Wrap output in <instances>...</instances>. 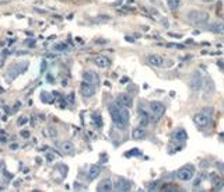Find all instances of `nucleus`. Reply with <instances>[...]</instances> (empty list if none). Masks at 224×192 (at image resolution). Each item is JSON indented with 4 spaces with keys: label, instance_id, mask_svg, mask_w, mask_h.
Listing matches in <instances>:
<instances>
[{
    "label": "nucleus",
    "instance_id": "f257e3e1",
    "mask_svg": "<svg viewBox=\"0 0 224 192\" xmlns=\"http://www.w3.org/2000/svg\"><path fill=\"white\" fill-rule=\"evenodd\" d=\"M108 109H109L111 118L116 128L118 129H125L129 122V111H128L129 108L121 107L118 103H112V104H109Z\"/></svg>",
    "mask_w": 224,
    "mask_h": 192
},
{
    "label": "nucleus",
    "instance_id": "f03ea898",
    "mask_svg": "<svg viewBox=\"0 0 224 192\" xmlns=\"http://www.w3.org/2000/svg\"><path fill=\"white\" fill-rule=\"evenodd\" d=\"M186 17L192 24H196V25H204L209 21V14L202 10H191Z\"/></svg>",
    "mask_w": 224,
    "mask_h": 192
},
{
    "label": "nucleus",
    "instance_id": "7ed1b4c3",
    "mask_svg": "<svg viewBox=\"0 0 224 192\" xmlns=\"http://www.w3.org/2000/svg\"><path fill=\"white\" fill-rule=\"evenodd\" d=\"M193 122L199 129H207L209 126L211 125V116L209 115V114H204V112L196 114V115L193 116Z\"/></svg>",
    "mask_w": 224,
    "mask_h": 192
},
{
    "label": "nucleus",
    "instance_id": "20e7f679",
    "mask_svg": "<svg viewBox=\"0 0 224 192\" xmlns=\"http://www.w3.org/2000/svg\"><path fill=\"white\" fill-rule=\"evenodd\" d=\"M193 172L195 170L192 167H182V168H179L178 171L175 172V178L179 179V181L188 182L193 178Z\"/></svg>",
    "mask_w": 224,
    "mask_h": 192
},
{
    "label": "nucleus",
    "instance_id": "39448f33",
    "mask_svg": "<svg viewBox=\"0 0 224 192\" xmlns=\"http://www.w3.org/2000/svg\"><path fill=\"white\" fill-rule=\"evenodd\" d=\"M132 188V182L129 181V179L123 178V177H118L114 182V189L115 191H119V192H128L130 191Z\"/></svg>",
    "mask_w": 224,
    "mask_h": 192
},
{
    "label": "nucleus",
    "instance_id": "423d86ee",
    "mask_svg": "<svg viewBox=\"0 0 224 192\" xmlns=\"http://www.w3.org/2000/svg\"><path fill=\"white\" fill-rule=\"evenodd\" d=\"M202 88H203V97L204 98H209V97H211L214 94V91H216V86H214V81L210 79V77H206L203 81V86H202Z\"/></svg>",
    "mask_w": 224,
    "mask_h": 192
},
{
    "label": "nucleus",
    "instance_id": "0eeeda50",
    "mask_svg": "<svg viewBox=\"0 0 224 192\" xmlns=\"http://www.w3.org/2000/svg\"><path fill=\"white\" fill-rule=\"evenodd\" d=\"M203 86V77H202L200 72H193L192 73V77H191V88L192 91H199Z\"/></svg>",
    "mask_w": 224,
    "mask_h": 192
},
{
    "label": "nucleus",
    "instance_id": "6e6552de",
    "mask_svg": "<svg viewBox=\"0 0 224 192\" xmlns=\"http://www.w3.org/2000/svg\"><path fill=\"white\" fill-rule=\"evenodd\" d=\"M27 69H28V62L17 63V65L11 66L10 72H9V76H10V79H16V76H18V74H21V73H24Z\"/></svg>",
    "mask_w": 224,
    "mask_h": 192
},
{
    "label": "nucleus",
    "instance_id": "1a4fd4ad",
    "mask_svg": "<svg viewBox=\"0 0 224 192\" xmlns=\"http://www.w3.org/2000/svg\"><path fill=\"white\" fill-rule=\"evenodd\" d=\"M150 111L153 112V115H154L155 118H161L165 112V107H164V104L160 103V101H151V103H150Z\"/></svg>",
    "mask_w": 224,
    "mask_h": 192
},
{
    "label": "nucleus",
    "instance_id": "9d476101",
    "mask_svg": "<svg viewBox=\"0 0 224 192\" xmlns=\"http://www.w3.org/2000/svg\"><path fill=\"white\" fill-rule=\"evenodd\" d=\"M80 93H81L84 97H92L95 94V86L83 80V83L80 84Z\"/></svg>",
    "mask_w": 224,
    "mask_h": 192
},
{
    "label": "nucleus",
    "instance_id": "9b49d317",
    "mask_svg": "<svg viewBox=\"0 0 224 192\" xmlns=\"http://www.w3.org/2000/svg\"><path fill=\"white\" fill-rule=\"evenodd\" d=\"M116 103L119 104L121 107H125V108H130L133 105V100L132 97L129 96V94H119L118 98H116Z\"/></svg>",
    "mask_w": 224,
    "mask_h": 192
},
{
    "label": "nucleus",
    "instance_id": "f8f14e48",
    "mask_svg": "<svg viewBox=\"0 0 224 192\" xmlns=\"http://www.w3.org/2000/svg\"><path fill=\"white\" fill-rule=\"evenodd\" d=\"M97 191L98 192H111V191H114V182H112V179H109V178L102 179V181L98 184V186H97Z\"/></svg>",
    "mask_w": 224,
    "mask_h": 192
},
{
    "label": "nucleus",
    "instance_id": "ddd939ff",
    "mask_svg": "<svg viewBox=\"0 0 224 192\" xmlns=\"http://www.w3.org/2000/svg\"><path fill=\"white\" fill-rule=\"evenodd\" d=\"M83 80L94 84V86H97V84L99 83L98 74H97L95 72H92V70H87V72H84V74H83Z\"/></svg>",
    "mask_w": 224,
    "mask_h": 192
},
{
    "label": "nucleus",
    "instance_id": "4468645a",
    "mask_svg": "<svg viewBox=\"0 0 224 192\" xmlns=\"http://www.w3.org/2000/svg\"><path fill=\"white\" fill-rule=\"evenodd\" d=\"M188 135H186V130L182 129V128H178L172 132V140H175L177 143H184L186 140Z\"/></svg>",
    "mask_w": 224,
    "mask_h": 192
},
{
    "label": "nucleus",
    "instance_id": "2eb2a0df",
    "mask_svg": "<svg viewBox=\"0 0 224 192\" xmlns=\"http://www.w3.org/2000/svg\"><path fill=\"white\" fill-rule=\"evenodd\" d=\"M94 63H95L98 67H102V69H106V67L111 66V59L104 55H98V56L94 58Z\"/></svg>",
    "mask_w": 224,
    "mask_h": 192
},
{
    "label": "nucleus",
    "instance_id": "dca6fc26",
    "mask_svg": "<svg viewBox=\"0 0 224 192\" xmlns=\"http://www.w3.org/2000/svg\"><path fill=\"white\" fill-rule=\"evenodd\" d=\"M147 62L154 67H164V59L160 55H150V56H147Z\"/></svg>",
    "mask_w": 224,
    "mask_h": 192
},
{
    "label": "nucleus",
    "instance_id": "f3484780",
    "mask_svg": "<svg viewBox=\"0 0 224 192\" xmlns=\"http://www.w3.org/2000/svg\"><path fill=\"white\" fill-rule=\"evenodd\" d=\"M210 179H211V185H213V188L216 189V191H220V189L224 186V179L220 178L218 175H216V174H211Z\"/></svg>",
    "mask_w": 224,
    "mask_h": 192
},
{
    "label": "nucleus",
    "instance_id": "a211bd4d",
    "mask_svg": "<svg viewBox=\"0 0 224 192\" xmlns=\"http://www.w3.org/2000/svg\"><path fill=\"white\" fill-rule=\"evenodd\" d=\"M209 31L214 34H218V35H224V23H213L207 27Z\"/></svg>",
    "mask_w": 224,
    "mask_h": 192
},
{
    "label": "nucleus",
    "instance_id": "6ab92c4d",
    "mask_svg": "<svg viewBox=\"0 0 224 192\" xmlns=\"http://www.w3.org/2000/svg\"><path fill=\"white\" fill-rule=\"evenodd\" d=\"M99 172H101V167L98 166V164H94V166L90 167L88 170V174H87V177H88L90 181H92V179H95L99 175Z\"/></svg>",
    "mask_w": 224,
    "mask_h": 192
},
{
    "label": "nucleus",
    "instance_id": "aec40b11",
    "mask_svg": "<svg viewBox=\"0 0 224 192\" xmlns=\"http://www.w3.org/2000/svg\"><path fill=\"white\" fill-rule=\"evenodd\" d=\"M60 149H62V152L65 153V154H72V153L74 152V145H73L72 142H63L62 145H60Z\"/></svg>",
    "mask_w": 224,
    "mask_h": 192
},
{
    "label": "nucleus",
    "instance_id": "412c9836",
    "mask_svg": "<svg viewBox=\"0 0 224 192\" xmlns=\"http://www.w3.org/2000/svg\"><path fill=\"white\" fill-rule=\"evenodd\" d=\"M132 137L135 140H143V139H146V130L142 129V128H136V129L133 130V133H132Z\"/></svg>",
    "mask_w": 224,
    "mask_h": 192
},
{
    "label": "nucleus",
    "instance_id": "4be33fe9",
    "mask_svg": "<svg viewBox=\"0 0 224 192\" xmlns=\"http://www.w3.org/2000/svg\"><path fill=\"white\" fill-rule=\"evenodd\" d=\"M179 4H181V0H167V6L170 10H178Z\"/></svg>",
    "mask_w": 224,
    "mask_h": 192
},
{
    "label": "nucleus",
    "instance_id": "5701e85b",
    "mask_svg": "<svg viewBox=\"0 0 224 192\" xmlns=\"http://www.w3.org/2000/svg\"><path fill=\"white\" fill-rule=\"evenodd\" d=\"M43 135L48 136V137H56L58 136V129L53 128V126H49L46 130H43Z\"/></svg>",
    "mask_w": 224,
    "mask_h": 192
},
{
    "label": "nucleus",
    "instance_id": "b1692460",
    "mask_svg": "<svg viewBox=\"0 0 224 192\" xmlns=\"http://www.w3.org/2000/svg\"><path fill=\"white\" fill-rule=\"evenodd\" d=\"M91 118H92V122H94V125H95L97 128H101V126H102V118H101V115H99V114H97V112H94L91 115Z\"/></svg>",
    "mask_w": 224,
    "mask_h": 192
},
{
    "label": "nucleus",
    "instance_id": "393cba45",
    "mask_svg": "<svg viewBox=\"0 0 224 192\" xmlns=\"http://www.w3.org/2000/svg\"><path fill=\"white\" fill-rule=\"evenodd\" d=\"M53 49L58 51V52H65V51H67V43H63V42L55 43V45H53Z\"/></svg>",
    "mask_w": 224,
    "mask_h": 192
},
{
    "label": "nucleus",
    "instance_id": "a878e982",
    "mask_svg": "<svg viewBox=\"0 0 224 192\" xmlns=\"http://www.w3.org/2000/svg\"><path fill=\"white\" fill-rule=\"evenodd\" d=\"M41 98H42L43 103H52V97H50V94L45 93V91L41 93Z\"/></svg>",
    "mask_w": 224,
    "mask_h": 192
},
{
    "label": "nucleus",
    "instance_id": "bb28decb",
    "mask_svg": "<svg viewBox=\"0 0 224 192\" xmlns=\"http://www.w3.org/2000/svg\"><path fill=\"white\" fill-rule=\"evenodd\" d=\"M147 188H148V191H157L158 189V182H148Z\"/></svg>",
    "mask_w": 224,
    "mask_h": 192
},
{
    "label": "nucleus",
    "instance_id": "cd10ccee",
    "mask_svg": "<svg viewBox=\"0 0 224 192\" xmlns=\"http://www.w3.org/2000/svg\"><path fill=\"white\" fill-rule=\"evenodd\" d=\"M161 191H165V192L172 191V192H175V191H178V188H177L175 185H165V186H162V188H161Z\"/></svg>",
    "mask_w": 224,
    "mask_h": 192
},
{
    "label": "nucleus",
    "instance_id": "c85d7f7f",
    "mask_svg": "<svg viewBox=\"0 0 224 192\" xmlns=\"http://www.w3.org/2000/svg\"><path fill=\"white\" fill-rule=\"evenodd\" d=\"M216 167H217L218 172H220L221 175L224 177V163H221V161H217V163H216Z\"/></svg>",
    "mask_w": 224,
    "mask_h": 192
},
{
    "label": "nucleus",
    "instance_id": "c756f323",
    "mask_svg": "<svg viewBox=\"0 0 224 192\" xmlns=\"http://www.w3.org/2000/svg\"><path fill=\"white\" fill-rule=\"evenodd\" d=\"M27 122H28V118H27V116H20V118H18V121H17V125H18V126H23V125H25Z\"/></svg>",
    "mask_w": 224,
    "mask_h": 192
},
{
    "label": "nucleus",
    "instance_id": "7c9ffc66",
    "mask_svg": "<svg viewBox=\"0 0 224 192\" xmlns=\"http://www.w3.org/2000/svg\"><path fill=\"white\" fill-rule=\"evenodd\" d=\"M132 154H140V150H137V149L130 150V152L125 153V157H132Z\"/></svg>",
    "mask_w": 224,
    "mask_h": 192
},
{
    "label": "nucleus",
    "instance_id": "2f4dec72",
    "mask_svg": "<svg viewBox=\"0 0 224 192\" xmlns=\"http://www.w3.org/2000/svg\"><path fill=\"white\" fill-rule=\"evenodd\" d=\"M20 136L21 137H23V139H30V132H28V130H21L20 132Z\"/></svg>",
    "mask_w": 224,
    "mask_h": 192
},
{
    "label": "nucleus",
    "instance_id": "473e14b6",
    "mask_svg": "<svg viewBox=\"0 0 224 192\" xmlns=\"http://www.w3.org/2000/svg\"><path fill=\"white\" fill-rule=\"evenodd\" d=\"M25 43H27V45H28L30 48H35V41H34V40H27Z\"/></svg>",
    "mask_w": 224,
    "mask_h": 192
},
{
    "label": "nucleus",
    "instance_id": "72a5a7b5",
    "mask_svg": "<svg viewBox=\"0 0 224 192\" xmlns=\"http://www.w3.org/2000/svg\"><path fill=\"white\" fill-rule=\"evenodd\" d=\"M46 160H48V161H53V154L52 153H48V154H46Z\"/></svg>",
    "mask_w": 224,
    "mask_h": 192
},
{
    "label": "nucleus",
    "instance_id": "f704fd0d",
    "mask_svg": "<svg viewBox=\"0 0 224 192\" xmlns=\"http://www.w3.org/2000/svg\"><path fill=\"white\" fill-rule=\"evenodd\" d=\"M10 149L11 150H17L18 149V145H17V143H13V145H10Z\"/></svg>",
    "mask_w": 224,
    "mask_h": 192
},
{
    "label": "nucleus",
    "instance_id": "c9c22d12",
    "mask_svg": "<svg viewBox=\"0 0 224 192\" xmlns=\"http://www.w3.org/2000/svg\"><path fill=\"white\" fill-rule=\"evenodd\" d=\"M41 66H42V67H41V73H43V70L46 69V62H45V60L42 62V65H41Z\"/></svg>",
    "mask_w": 224,
    "mask_h": 192
},
{
    "label": "nucleus",
    "instance_id": "e433bc0d",
    "mask_svg": "<svg viewBox=\"0 0 224 192\" xmlns=\"http://www.w3.org/2000/svg\"><path fill=\"white\" fill-rule=\"evenodd\" d=\"M203 111H204V114H209V115L211 114V108H206V109H203Z\"/></svg>",
    "mask_w": 224,
    "mask_h": 192
},
{
    "label": "nucleus",
    "instance_id": "4c0bfd02",
    "mask_svg": "<svg viewBox=\"0 0 224 192\" xmlns=\"http://www.w3.org/2000/svg\"><path fill=\"white\" fill-rule=\"evenodd\" d=\"M73 98H74V96H73V94H70V96H69V101H70L72 104L74 103V100H73Z\"/></svg>",
    "mask_w": 224,
    "mask_h": 192
},
{
    "label": "nucleus",
    "instance_id": "58836bf2",
    "mask_svg": "<svg viewBox=\"0 0 224 192\" xmlns=\"http://www.w3.org/2000/svg\"><path fill=\"white\" fill-rule=\"evenodd\" d=\"M35 121H36V119H35V118H32V119H31V126H35V123H36V122H35Z\"/></svg>",
    "mask_w": 224,
    "mask_h": 192
},
{
    "label": "nucleus",
    "instance_id": "ea45409f",
    "mask_svg": "<svg viewBox=\"0 0 224 192\" xmlns=\"http://www.w3.org/2000/svg\"><path fill=\"white\" fill-rule=\"evenodd\" d=\"M202 2H204V3H211L213 0H202Z\"/></svg>",
    "mask_w": 224,
    "mask_h": 192
},
{
    "label": "nucleus",
    "instance_id": "a19ab883",
    "mask_svg": "<svg viewBox=\"0 0 224 192\" xmlns=\"http://www.w3.org/2000/svg\"><path fill=\"white\" fill-rule=\"evenodd\" d=\"M220 139H221V140H223V142H224V135H220Z\"/></svg>",
    "mask_w": 224,
    "mask_h": 192
},
{
    "label": "nucleus",
    "instance_id": "79ce46f5",
    "mask_svg": "<svg viewBox=\"0 0 224 192\" xmlns=\"http://www.w3.org/2000/svg\"><path fill=\"white\" fill-rule=\"evenodd\" d=\"M150 2H151L153 4H154V3H157V0H150Z\"/></svg>",
    "mask_w": 224,
    "mask_h": 192
},
{
    "label": "nucleus",
    "instance_id": "37998d69",
    "mask_svg": "<svg viewBox=\"0 0 224 192\" xmlns=\"http://www.w3.org/2000/svg\"><path fill=\"white\" fill-rule=\"evenodd\" d=\"M223 18H224V14H223Z\"/></svg>",
    "mask_w": 224,
    "mask_h": 192
}]
</instances>
